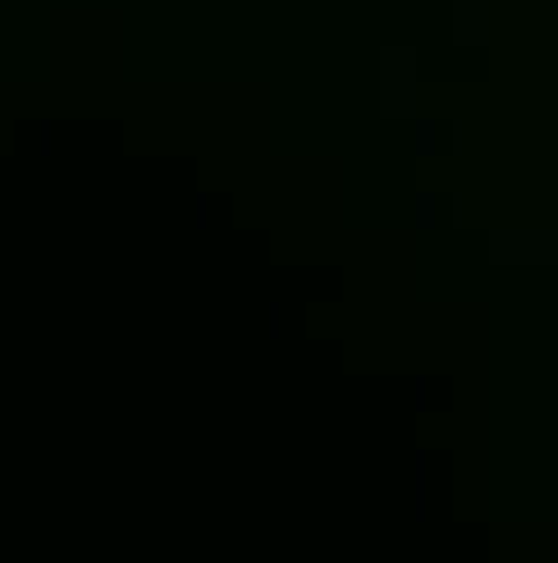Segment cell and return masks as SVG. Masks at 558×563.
<instances>
[{
	"instance_id": "2",
	"label": "cell",
	"mask_w": 558,
	"mask_h": 563,
	"mask_svg": "<svg viewBox=\"0 0 558 563\" xmlns=\"http://www.w3.org/2000/svg\"><path fill=\"white\" fill-rule=\"evenodd\" d=\"M453 37L476 46L490 37V0H453Z\"/></svg>"
},
{
	"instance_id": "1",
	"label": "cell",
	"mask_w": 558,
	"mask_h": 563,
	"mask_svg": "<svg viewBox=\"0 0 558 563\" xmlns=\"http://www.w3.org/2000/svg\"><path fill=\"white\" fill-rule=\"evenodd\" d=\"M412 69H417L412 46L380 51V106H385V115H408L412 110Z\"/></svg>"
}]
</instances>
